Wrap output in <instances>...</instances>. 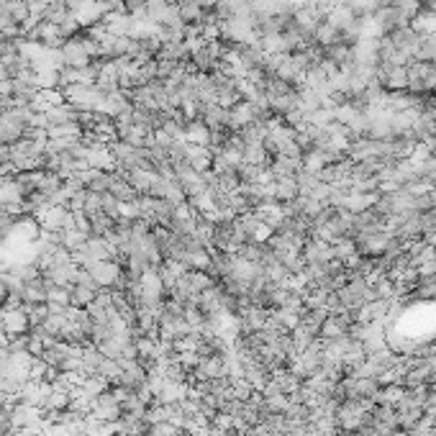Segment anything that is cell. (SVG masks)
Listing matches in <instances>:
<instances>
[{"label":"cell","instance_id":"1","mask_svg":"<svg viewBox=\"0 0 436 436\" xmlns=\"http://www.w3.org/2000/svg\"><path fill=\"white\" fill-rule=\"evenodd\" d=\"M62 95H65V103L74 106L77 111H100L106 90L98 83H77L62 88Z\"/></svg>","mask_w":436,"mask_h":436},{"label":"cell","instance_id":"2","mask_svg":"<svg viewBox=\"0 0 436 436\" xmlns=\"http://www.w3.org/2000/svg\"><path fill=\"white\" fill-rule=\"evenodd\" d=\"M72 259L80 267H90L95 262H108V259H118V249L111 239H88L83 249H77Z\"/></svg>","mask_w":436,"mask_h":436},{"label":"cell","instance_id":"3","mask_svg":"<svg viewBox=\"0 0 436 436\" xmlns=\"http://www.w3.org/2000/svg\"><path fill=\"white\" fill-rule=\"evenodd\" d=\"M85 270L92 275V280L98 282L100 290H113L121 280V275H124V264L118 262V259H108V262H95L90 267H85Z\"/></svg>","mask_w":436,"mask_h":436},{"label":"cell","instance_id":"4","mask_svg":"<svg viewBox=\"0 0 436 436\" xmlns=\"http://www.w3.org/2000/svg\"><path fill=\"white\" fill-rule=\"evenodd\" d=\"M0 326L6 331V337H21V334H29L31 331V321H29V313H26L24 305H18V308H10L6 305L3 311H0Z\"/></svg>","mask_w":436,"mask_h":436},{"label":"cell","instance_id":"5","mask_svg":"<svg viewBox=\"0 0 436 436\" xmlns=\"http://www.w3.org/2000/svg\"><path fill=\"white\" fill-rule=\"evenodd\" d=\"M72 13H74V18H77V24L83 26V31H88L92 26L103 24V18H106L108 10L100 0H80L72 8Z\"/></svg>","mask_w":436,"mask_h":436},{"label":"cell","instance_id":"6","mask_svg":"<svg viewBox=\"0 0 436 436\" xmlns=\"http://www.w3.org/2000/svg\"><path fill=\"white\" fill-rule=\"evenodd\" d=\"M90 416H95V419L103 421V423H113V421L121 419V403H118V401L113 398V393L108 390V393L95 398Z\"/></svg>","mask_w":436,"mask_h":436},{"label":"cell","instance_id":"7","mask_svg":"<svg viewBox=\"0 0 436 436\" xmlns=\"http://www.w3.org/2000/svg\"><path fill=\"white\" fill-rule=\"evenodd\" d=\"M211 136H213V131L200 118H190L182 129V139L188 144H197V147H211Z\"/></svg>","mask_w":436,"mask_h":436},{"label":"cell","instance_id":"8","mask_svg":"<svg viewBox=\"0 0 436 436\" xmlns=\"http://www.w3.org/2000/svg\"><path fill=\"white\" fill-rule=\"evenodd\" d=\"M98 293L100 288L95 282H74L72 288H70V305H74V308H90Z\"/></svg>","mask_w":436,"mask_h":436},{"label":"cell","instance_id":"9","mask_svg":"<svg viewBox=\"0 0 436 436\" xmlns=\"http://www.w3.org/2000/svg\"><path fill=\"white\" fill-rule=\"evenodd\" d=\"M21 298H24V305L47 303V277L39 275V277L24 282V288H21Z\"/></svg>","mask_w":436,"mask_h":436},{"label":"cell","instance_id":"10","mask_svg":"<svg viewBox=\"0 0 436 436\" xmlns=\"http://www.w3.org/2000/svg\"><path fill=\"white\" fill-rule=\"evenodd\" d=\"M90 239V234L85 229H80V226H70V229H65L62 234H59V247H65L70 255H74L77 249L85 247V241Z\"/></svg>","mask_w":436,"mask_h":436},{"label":"cell","instance_id":"11","mask_svg":"<svg viewBox=\"0 0 436 436\" xmlns=\"http://www.w3.org/2000/svg\"><path fill=\"white\" fill-rule=\"evenodd\" d=\"M416 59L436 67V31L421 33V44H419V51H416Z\"/></svg>","mask_w":436,"mask_h":436},{"label":"cell","instance_id":"12","mask_svg":"<svg viewBox=\"0 0 436 436\" xmlns=\"http://www.w3.org/2000/svg\"><path fill=\"white\" fill-rule=\"evenodd\" d=\"M95 375L106 378L111 385H115V382H118V378H121V362H118V360H111V357H103Z\"/></svg>","mask_w":436,"mask_h":436},{"label":"cell","instance_id":"13","mask_svg":"<svg viewBox=\"0 0 436 436\" xmlns=\"http://www.w3.org/2000/svg\"><path fill=\"white\" fill-rule=\"evenodd\" d=\"M100 211L111 218H118L121 216V200H115L111 193H100Z\"/></svg>","mask_w":436,"mask_h":436}]
</instances>
